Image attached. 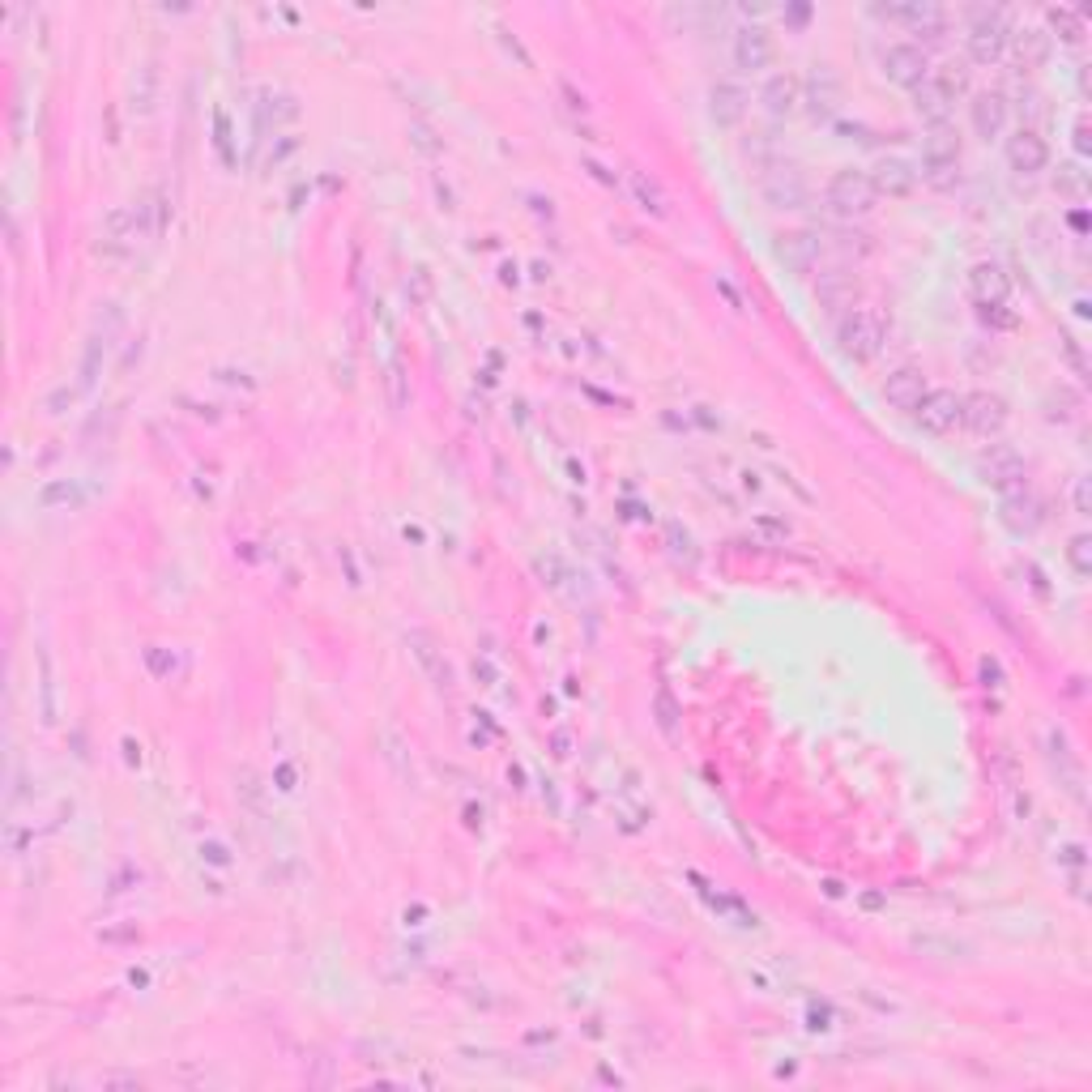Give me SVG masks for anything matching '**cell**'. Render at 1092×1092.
Segmentation results:
<instances>
[{
	"instance_id": "1",
	"label": "cell",
	"mask_w": 1092,
	"mask_h": 1092,
	"mask_svg": "<svg viewBox=\"0 0 1092 1092\" xmlns=\"http://www.w3.org/2000/svg\"><path fill=\"white\" fill-rule=\"evenodd\" d=\"M883 333H888V325H883V316L875 308H849L841 320H836V346H841V355L853 363H866L875 359L883 350Z\"/></svg>"
},
{
	"instance_id": "2",
	"label": "cell",
	"mask_w": 1092,
	"mask_h": 1092,
	"mask_svg": "<svg viewBox=\"0 0 1092 1092\" xmlns=\"http://www.w3.org/2000/svg\"><path fill=\"white\" fill-rule=\"evenodd\" d=\"M1011 43L1007 31V17L1003 9H969V34H964V48H969V60L978 65H998L1003 51Z\"/></svg>"
},
{
	"instance_id": "3",
	"label": "cell",
	"mask_w": 1092,
	"mask_h": 1092,
	"mask_svg": "<svg viewBox=\"0 0 1092 1092\" xmlns=\"http://www.w3.org/2000/svg\"><path fill=\"white\" fill-rule=\"evenodd\" d=\"M828 210L841 213V218H862V213L875 210V201H880V193H875V184H871V176L866 171H853V167H845V171H836L828 180Z\"/></svg>"
},
{
	"instance_id": "4",
	"label": "cell",
	"mask_w": 1092,
	"mask_h": 1092,
	"mask_svg": "<svg viewBox=\"0 0 1092 1092\" xmlns=\"http://www.w3.org/2000/svg\"><path fill=\"white\" fill-rule=\"evenodd\" d=\"M917 423H922V431H930V436H947V431H956L964 419V393L956 389H926V397L917 402Z\"/></svg>"
},
{
	"instance_id": "5",
	"label": "cell",
	"mask_w": 1092,
	"mask_h": 1092,
	"mask_svg": "<svg viewBox=\"0 0 1092 1092\" xmlns=\"http://www.w3.org/2000/svg\"><path fill=\"white\" fill-rule=\"evenodd\" d=\"M880 17H888V22H900L909 34H917L922 43H934V39H943L947 31V14L939 9V5H930V0H913V5H883V9H875Z\"/></svg>"
},
{
	"instance_id": "6",
	"label": "cell",
	"mask_w": 1092,
	"mask_h": 1092,
	"mask_svg": "<svg viewBox=\"0 0 1092 1092\" xmlns=\"http://www.w3.org/2000/svg\"><path fill=\"white\" fill-rule=\"evenodd\" d=\"M978 470H981V478H986L990 487H998L1003 495L1024 487V456L1015 453L1011 444H990V448H981Z\"/></svg>"
},
{
	"instance_id": "7",
	"label": "cell",
	"mask_w": 1092,
	"mask_h": 1092,
	"mask_svg": "<svg viewBox=\"0 0 1092 1092\" xmlns=\"http://www.w3.org/2000/svg\"><path fill=\"white\" fill-rule=\"evenodd\" d=\"M880 65H883V77H888V82H897V86H905V90H913V86H917L930 73L926 51L917 48V43H888V48H883V56H880Z\"/></svg>"
},
{
	"instance_id": "8",
	"label": "cell",
	"mask_w": 1092,
	"mask_h": 1092,
	"mask_svg": "<svg viewBox=\"0 0 1092 1092\" xmlns=\"http://www.w3.org/2000/svg\"><path fill=\"white\" fill-rule=\"evenodd\" d=\"M1003 154H1007V167L1015 171V176H1037V171H1045V163H1050V149H1045V137L1037 129H1015L1007 137V146H1003Z\"/></svg>"
},
{
	"instance_id": "9",
	"label": "cell",
	"mask_w": 1092,
	"mask_h": 1092,
	"mask_svg": "<svg viewBox=\"0 0 1092 1092\" xmlns=\"http://www.w3.org/2000/svg\"><path fill=\"white\" fill-rule=\"evenodd\" d=\"M956 163H961V141L947 132V124H939L926 137V146H922V176L930 184H943L956 171Z\"/></svg>"
},
{
	"instance_id": "10",
	"label": "cell",
	"mask_w": 1092,
	"mask_h": 1092,
	"mask_svg": "<svg viewBox=\"0 0 1092 1092\" xmlns=\"http://www.w3.org/2000/svg\"><path fill=\"white\" fill-rule=\"evenodd\" d=\"M730 56L738 73H764L772 65V39L764 26H743V31H734Z\"/></svg>"
},
{
	"instance_id": "11",
	"label": "cell",
	"mask_w": 1092,
	"mask_h": 1092,
	"mask_svg": "<svg viewBox=\"0 0 1092 1092\" xmlns=\"http://www.w3.org/2000/svg\"><path fill=\"white\" fill-rule=\"evenodd\" d=\"M1007 95L1003 90H981V95H973V103H969V124H973V132H978L981 141H990V137H1003V129H1007Z\"/></svg>"
},
{
	"instance_id": "12",
	"label": "cell",
	"mask_w": 1092,
	"mask_h": 1092,
	"mask_svg": "<svg viewBox=\"0 0 1092 1092\" xmlns=\"http://www.w3.org/2000/svg\"><path fill=\"white\" fill-rule=\"evenodd\" d=\"M1007 423V402L995 397V393H969L964 397V419L961 427L978 431V436H998Z\"/></svg>"
},
{
	"instance_id": "13",
	"label": "cell",
	"mask_w": 1092,
	"mask_h": 1092,
	"mask_svg": "<svg viewBox=\"0 0 1092 1092\" xmlns=\"http://www.w3.org/2000/svg\"><path fill=\"white\" fill-rule=\"evenodd\" d=\"M819 252H824L819 230H790V235H781V244H777V261L785 269H794V274H811Z\"/></svg>"
},
{
	"instance_id": "14",
	"label": "cell",
	"mask_w": 1092,
	"mask_h": 1092,
	"mask_svg": "<svg viewBox=\"0 0 1092 1092\" xmlns=\"http://www.w3.org/2000/svg\"><path fill=\"white\" fill-rule=\"evenodd\" d=\"M751 107V95L743 82H734V77H721V82H713V90H708V112H713V120H717L721 129H730V124H738L743 115H747Z\"/></svg>"
},
{
	"instance_id": "15",
	"label": "cell",
	"mask_w": 1092,
	"mask_h": 1092,
	"mask_svg": "<svg viewBox=\"0 0 1092 1092\" xmlns=\"http://www.w3.org/2000/svg\"><path fill=\"white\" fill-rule=\"evenodd\" d=\"M969 291L978 303H1007L1011 294V277L998 261H978L969 269Z\"/></svg>"
},
{
	"instance_id": "16",
	"label": "cell",
	"mask_w": 1092,
	"mask_h": 1092,
	"mask_svg": "<svg viewBox=\"0 0 1092 1092\" xmlns=\"http://www.w3.org/2000/svg\"><path fill=\"white\" fill-rule=\"evenodd\" d=\"M1050 768L1059 772L1062 790L1076 802H1084V772H1079V760L1071 755V747H1067V738L1059 730H1050Z\"/></svg>"
},
{
	"instance_id": "17",
	"label": "cell",
	"mask_w": 1092,
	"mask_h": 1092,
	"mask_svg": "<svg viewBox=\"0 0 1092 1092\" xmlns=\"http://www.w3.org/2000/svg\"><path fill=\"white\" fill-rule=\"evenodd\" d=\"M883 397H888V406L897 410H917V402L926 397V375L917 367H900V372H892L883 380Z\"/></svg>"
},
{
	"instance_id": "18",
	"label": "cell",
	"mask_w": 1092,
	"mask_h": 1092,
	"mask_svg": "<svg viewBox=\"0 0 1092 1092\" xmlns=\"http://www.w3.org/2000/svg\"><path fill=\"white\" fill-rule=\"evenodd\" d=\"M764 196L768 205H777V210H799V205H807V180H802L799 171H772L764 180Z\"/></svg>"
},
{
	"instance_id": "19",
	"label": "cell",
	"mask_w": 1092,
	"mask_h": 1092,
	"mask_svg": "<svg viewBox=\"0 0 1092 1092\" xmlns=\"http://www.w3.org/2000/svg\"><path fill=\"white\" fill-rule=\"evenodd\" d=\"M1003 521H1007L1015 534H1033V529L1042 525V504L1028 495V487L1003 495Z\"/></svg>"
},
{
	"instance_id": "20",
	"label": "cell",
	"mask_w": 1092,
	"mask_h": 1092,
	"mask_svg": "<svg viewBox=\"0 0 1092 1092\" xmlns=\"http://www.w3.org/2000/svg\"><path fill=\"white\" fill-rule=\"evenodd\" d=\"M410 649H414V657L423 662V670H427V679H431V683L440 687V691H453V666L444 662V653H436V645H431L423 632H414V636H410Z\"/></svg>"
},
{
	"instance_id": "21",
	"label": "cell",
	"mask_w": 1092,
	"mask_h": 1092,
	"mask_svg": "<svg viewBox=\"0 0 1092 1092\" xmlns=\"http://www.w3.org/2000/svg\"><path fill=\"white\" fill-rule=\"evenodd\" d=\"M871 184H875V193H888V196H905L917 184V171H913L909 163H900V158H883L880 167H875V176H871Z\"/></svg>"
},
{
	"instance_id": "22",
	"label": "cell",
	"mask_w": 1092,
	"mask_h": 1092,
	"mask_svg": "<svg viewBox=\"0 0 1092 1092\" xmlns=\"http://www.w3.org/2000/svg\"><path fill=\"white\" fill-rule=\"evenodd\" d=\"M760 98H764L768 115H790L794 112V103H799V77L772 73V77L764 82V90H760Z\"/></svg>"
},
{
	"instance_id": "23",
	"label": "cell",
	"mask_w": 1092,
	"mask_h": 1092,
	"mask_svg": "<svg viewBox=\"0 0 1092 1092\" xmlns=\"http://www.w3.org/2000/svg\"><path fill=\"white\" fill-rule=\"evenodd\" d=\"M627 188H632V196H636V205L645 213L666 218V193H662V184L653 180L649 171H627Z\"/></svg>"
},
{
	"instance_id": "24",
	"label": "cell",
	"mask_w": 1092,
	"mask_h": 1092,
	"mask_svg": "<svg viewBox=\"0 0 1092 1092\" xmlns=\"http://www.w3.org/2000/svg\"><path fill=\"white\" fill-rule=\"evenodd\" d=\"M807 103H811V115H816V120H824V115L836 107V82H832L828 73H816V77L807 82Z\"/></svg>"
},
{
	"instance_id": "25",
	"label": "cell",
	"mask_w": 1092,
	"mask_h": 1092,
	"mask_svg": "<svg viewBox=\"0 0 1092 1092\" xmlns=\"http://www.w3.org/2000/svg\"><path fill=\"white\" fill-rule=\"evenodd\" d=\"M1054 188H1059L1062 196H1071V201H1084L1088 196V171L1079 163H1062L1059 176H1054Z\"/></svg>"
},
{
	"instance_id": "26",
	"label": "cell",
	"mask_w": 1092,
	"mask_h": 1092,
	"mask_svg": "<svg viewBox=\"0 0 1092 1092\" xmlns=\"http://www.w3.org/2000/svg\"><path fill=\"white\" fill-rule=\"evenodd\" d=\"M751 534L764 542H790L794 538V525L785 521V517H772V512H760V517H751Z\"/></svg>"
},
{
	"instance_id": "27",
	"label": "cell",
	"mask_w": 1092,
	"mask_h": 1092,
	"mask_svg": "<svg viewBox=\"0 0 1092 1092\" xmlns=\"http://www.w3.org/2000/svg\"><path fill=\"white\" fill-rule=\"evenodd\" d=\"M39 504L43 508H77L82 504V491H77V483L60 478V483H48V487L39 491Z\"/></svg>"
},
{
	"instance_id": "28",
	"label": "cell",
	"mask_w": 1092,
	"mask_h": 1092,
	"mask_svg": "<svg viewBox=\"0 0 1092 1092\" xmlns=\"http://www.w3.org/2000/svg\"><path fill=\"white\" fill-rule=\"evenodd\" d=\"M816 294L828 308H853V282L849 277H819Z\"/></svg>"
},
{
	"instance_id": "29",
	"label": "cell",
	"mask_w": 1092,
	"mask_h": 1092,
	"mask_svg": "<svg viewBox=\"0 0 1092 1092\" xmlns=\"http://www.w3.org/2000/svg\"><path fill=\"white\" fill-rule=\"evenodd\" d=\"M1050 26L1059 31L1062 43H1079L1084 39V14H1076V9H1050Z\"/></svg>"
},
{
	"instance_id": "30",
	"label": "cell",
	"mask_w": 1092,
	"mask_h": 1092,
	"mask_svg": "<svg viewBox=\"0 0 1092 1092\" xmlns=\"http://www.w3.org/2000/svg\"><path fill=\"white\" fill-rule=\"evenodd\" d=\"M1067 564L1076 568V576H1088L1092 572V538L1088 534H1076L1067 542Z\"/></svg>"
},
{
	"instance_id": "31",
	"label": "cell",
	"mask_w": 1092,
	"mask_h": 1092,
	"mask_svg": "<svg viewBox=\"0 0 1092 1092\" xmlns=\"http://www.w3.org/2000/svg\"><path fill=\"white\" fill-rule=\"evenodd\" d=\"M299 115V107H294V98L286 95H265V120H294Z\"/></svg>"
},
{
	"instance_id": "32",
	"label": "cell",
	"mask_w": 1092,
	"mask_h": 1092,
	"mask_svg": "<svg viewBox=\"0 0 1092 1092\" xmlns=\"http://www.w3.org/2000/svg\"><path fill=\"white\" fill-rule=\"evenodd\" d=\"M978 316L990 329H1015V316L1007 311V303H978Z\"/></svg>"
},
{
	"instance_id": "33",
	"label": "cell",
	"mask_w": 1092,
	"mask_h": 1092,
	"mask_svg": "<svg viewBox=\"0 0 1092 1092\" xmlns=\"http://www.w3.org/2000/svg\"><path fill=\"white\" fill-rule=\"evenodd\" d=\"M154 82H158V73H154V65L141 68V90H132V98H137V107L141 112H149L154 107Z\"/></svg>"
},
{
	"instance_id": "34",
	"label": "cell",
	"mask_w": 1092,
	"mask_h": 1092,
	"mask_svg": "<svg viewBox=\"0 0 1092 1092\" xmlns=\"http://www.w3.org/2000/svg\"><path fill=\"white\" fill-rule=\"evenodd\" d=\"M1084 862H1088V858H1084V845H1079V841H1071V845L1059 849V866H1067L1071 875H1076V871H1084Z\"/></svg>"
},
{
	"instance_id": "35",
	"label": "cell",
	"mask_w": 1092,
	"mask_h": 1092,
	"mask_svg": "<svg viewBox=\"0 0 1092 1092\" xmlns=\"http://www.w3.org/2000/svg\"><path fill=\"white\" fill-rule=\"evenodd\" d=\"M713 286H717V294H721V299H726V303H730L734 311H747V299L738 294V286H734L730 277H721V274H717V282H713Z\"/></svg>"
},
{
	"instance_id": "36",
	"label": "cell",
	"mask_w": 1092,
	"mask_h": 1092,
	"mask_svg": "<svg viewBox=\"0 0 1092 1092\" xmlns=\"http://www.w3.org/2000/svg\"><path fill=\"white\" fill-rule=\"evenodd\" d=\"M201 858L210 866H230V849L222 841H201Z\"/></svg>"
},
{
	"instance_id": "37",
	"label": "cell",
	"mask_w": 1092,
	"mask_h": 1092,
	"mask_svg": "<svg viewBox=\"0 0 1092 1092\" xmlns=\"http://www.w3.org/2000/svg\"><path fill=\"white\" fill-rule=\"evenodd\" d=\"M294 781H299V768L291 764V760H282V764L274 768V785L282 790V794H291L294 790Z\"/></svg>"
},
{
	"instance_id": "38",
	"label": "cell",
	"mask_w": 1092,
	"mask_h": 1092,
	"mask_svg": "<svg viewBox=\"0 0 1092 1092\" xmlns=\"http://www.w3.org/2000/svg\"><path fill=\"white\" fill-rule=\"evenodd\" d=\"M657 721H662L666 734H674V700H670V691H657Z\"/></svg>"
},
{
	"instance_id": "39",
	"label": "cell",
	"mask_w": 1092,
	"mask_h": 1092,
	"mask_svg": "<svg viewBox=\"0 0 1092 1092\" xmlns=\"http://www.w3.org/2000/svg\"><path fill=\"white\" fill-rule=\"evenodd\" d=\"M73 397H77V389H68V384H60V389L48 397V414H65V406H73Z\"/></svg>"
},
{
	"instance_id": "40",
	"label": "cell",
	"mask_w": 1092,
	"mask_h": 1092,
	"mask_svg": "<svg viewBox=\"0 0 1092 1092\" xmlns=\"http://www.w3.org/2000/svg\"><path fill=\"white\" fill-rule=\"evenodd\" d=\"M474 679H478L483 687H495V683H500V670L491 666L487 657H474Z\"/></svg>"
},
{
	"instance_id": "41",
	"label": "cell",
	"mask_w": 1092,
	"mask_h": 1092,
	"mask_svg": "<svg viewBox=\"0 0 1092 1092\" xmlns=\"http://www.w3.org/2000/svg\"><path fill=\"white\" fill-rule=\"evenodd\" d=\"M981 679H986V687H1003V670H998L995 657H981Z\"/></svg>"
},
{
	"instance_id": "42",
	"label": "cell",
	"mask_w": 1092,
	"mask_h": 1092,
	"mask_svg": "<svg viewBox=\"0 0 1092 1092\" xmlns=\"http://www.w3.org/2000/svg\"><path fill=\"white\" fill-rule=\"evenodd\" d=\"M98 939H103V943H132V939H137V926H129V930H103Z\"/></svg>"
},
{
	"instance_id": "43",
	"label": "cell",
	"mask_w": 1092,
	"mask_h": 1092,
	"mask_svg": "<svg viewBox=\"0 0 1092 1092\" xmlns=\"http://www.w3.org/2000/svg\"><path fill=\"white\" fill-rule=\"evenodd\" d=\"M1071 500H1076L1079 517H1088V478H1079V483H1076V495H1071Z\"/></svg>"
},
{
	"instance_id": "44",
	"label": "cell",
	"mask_w": 1092,
	"mask_h": 1092,
	"mask_svg": "<svg viewBox=\"0 0 1092 1092\" xmlns=\"http://www.w3.org/2000/svg\"><path fill=\"white\" fill-rule=\"evenodd\" d=\"M414 146L427 149V154H436V149H440V141H431V132H427L423 124H419V129H414Z\"/></svg>"
},
{
	"instance_id": "45",
	"label": "cell",
	"mask_w": 1092,
	"mask_h": 1092,
	"mask_svg": "<svg viewBox=\"0 0 1092 1092\" xmlns=\"http://www.w3.org/2000/svg\"><path fill=\"white\" fill-rule=\"evenodd\" d=\"M585 171H589V176H593V180H602V184H610V188H615V176H610V171H606L602 163H593V158H589V163H585Z\"/></svg>"
},
{
	"instance_id": "46",
	"label": "cell",
	"mask_w": 1092,
	"mask_h": 1092,
	"mask_svg": "<svg viewBox=\"0 0 1092 1092\" xmlns=\"http://www.w3.org/2000/svg\"><path fill=\"white\" fill-rule=\"evenodd\" d=\"M1067 222H1071V230H1076V235H1088V213H1084V210H1071V213H1067Z\"/></svg>"
},
{
	"instance_id": "47",
	"label": "cell",
	"mask_w": 1092,
	"mask_h": 1092,
	"mask_svg": "<svg viewBox=\"0 0 1092 1092\" xmlns=\"http://www.w3.org/2000/svg\"><path fill=\"white\" fill-rule=\"evenodd\" d=\"M291 149H294V137H286V141H282L277 149H269V167H277L282 158H286V154H291Z\"/></svg>"
},
{
	"instance_id": "48",
	"label": "cell",
	"mask_w": 1092,
	"mask_h": 1092,
	"mask_svg": "<svg viewBox=\"0 0 1092 1092\" xmlns=\"http://www.w3.org/2000/svg\"><path fill=\"white\" fill-rule=\"evenodd\" d=\"M124 760H129V764H141V747H137L132 738H124Z\"/></svg>"
},
{
	"instance_id": "49",
	"label": "cell",
	"mask_w": 1092,
	"mask_h": 1092,
	"mask_svg": "<svg viewBox=\"0 0 1092 1092\" xmlns=\"http://www.w3.org/2000/svg\"><path fill=\"white\" fill-rule=\"evenodd\" d=\"M555 755H559V760H564V755H568V734H564V730L555 734Z\"/></svg>"
},
{
	"instance_id": "50",
	"label": "cell",
	"mask_w": 1092,
	"mask_h": 1092,
	"mask_svg": "<svg viewBox=\"0 0 1092 1092\" xmlns=\"http://www.w3.org/2000/svg\"><path fill=\"white\" fill-rule=\"evenodd\" d=\"M500 274H504V282H508V286H517V265H504Z\"/></svg>"
}]
</instances>
